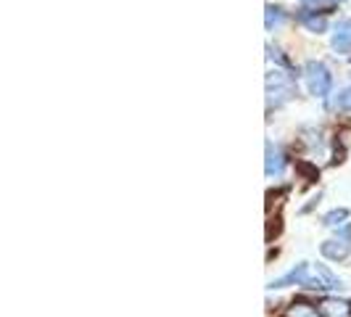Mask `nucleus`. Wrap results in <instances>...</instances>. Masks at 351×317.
Returning a JSON list of instances; mask_svg holds the SVG:
<instances>
[{
	"mask_svg": "<svg viewBox=\"0 0 351 317\" xmlns=\"http://www.w3.org/2000/svg\"><path fill=\"white\" fill-rule=\"evenodd\" d=\"M351 217V211L346 209V207H335V209H330L325 217H322V225L325 228H341V225H346V220Z\"/></svg>",
	"mask_w": 351,
	"mask_h": 317,
	"instance_id": "f8f14e48",
	"label": "nucleus"
},
{
	"mask_svg": "<svg viewBox=\"0 0 351 317\" xmlns=\"http://www.w3.org/2000/svg\"><path fill=\"white\" fill-rule=\"evenodd\" d=\"M309 262H299L296 267H291L282 278H278V281H272L267 288L269 291H275V288H288V285H304V288H315V291H322L325 288V283L319 281V278H312L309 275Z\"/></svg>",
	"mask_w": 351,
	"mask_h": 317,
	"instance_id": "7ed1b4c3",
	"label": "nucleus"
},
{
	"mask_svg": "<svg viewBox=\"0 0 351 317\" xmlns=\"http://www.w3.org/2000/svg\"><path fill=\"white\" fill-rule=\"evenodd\" d=\"M315 272H317V278L325 283V288H328V291H341V288H343V281L335 275L328 264H317Z\"/></svg>",
	"mask_w": 351,
	"mask_h": 317,
	"instance_id": "9d476101",
	"label": "nucleus"
},
{
	"mask_svg": "<svg viewBox=\"0 0 351 317\" xmlns=\"http://www.w3.org/2000/svg\"><path fill=\"white\" fill-rule=\"evenodd\" d=\"M264 151H267V158H264V175L269 177H280L285 172V167H288V156L282 154L280 145H275L272 141L264 143Z\"/></svg>",
	"mask_w": 351,
	"mask_h": 317,
	"instance_id": "39448f33",
	"label": "nucleus"
},
{
	"mask_svg": "<svg viewBox=\"0 0 351 317\" xmlns=\"http://www.w3.org/2000/svg\"><path fill=\"white\" fill-rule=\"evenodd\" d=\"M299 172L304 175V180H306V183H317V180H319V169H317L315 164H309V161H301Z\"/></svg>",
	"mask_w": 351,
	"mask_h": 317,
	"instance_id": "2eb2a0df",
	"label": "nucleus"
},
{
	"mask_svg": "<svg viewBox=\"0 0 351 317\" xmlns=\"http://www.w3.org/2000/svg\"><path fill=\"white\" fill-rule=\"evenodd\" d=\"M330 48L335 56H351V19L343 16L333 24V35H330Z\"/></svg>",
	"mask_w": 351,
	"mask_h": 317,
	"instance_id": "20e7f679",
	"label": "nucleus"
},
{
	"mask_svg": "<svg viewBox=\"0 0 351 317\" xmlns=\"http://www.w3.org/2000/svg\"><path fill=\"white\" fill-rule=\"evenodd\" d=\"M301 135H306L304 143H306L312 151H317V154L325 151V138H322V130H319V127H301Z\"/></svg>",
	"mask_w": 351,
	"mask_h": 317,
	"instance_id": "9b49d317",
	"label": "nucleus"
},
{
	"mask_svg": "<svg viewBox=\"0 0 351 317\" xmlns=\"http://www.w3.org/2000/svg\"><path fill=\"white\" fill-rule=\"evenodd\" d=\"M330 3H343V0H330Z\"/></svg>",
	"mask_w": 351,
	"mask_h": 317,
	"instance_id": "f3484780",
	"label": "nucleus"
},
{
	"mask_svg": "<svg viewBox=\"0 0 351 317\" xmlns=\"http://www.w3.org/2000/svg\"><path fill=\"white\" fill-rule=\"evenodd\" d=\"M282 317H322V312H317L309 301H293Z\"/></svg>",
	"mask_w": 351,
	"mask_h": 317,
	"instance_id": "ddd939ff",
	"label": "nucleus"
},
{
	"mask_svg": "<svg viewBox=\"0 0 351 317\" xmlns=\"http://www.w3.org/2000/svg\"><path fill=\"white\" fill-rule=\"evenodd\" d=\"M264 85H267V108H269V111H272V108H282L285 104H291V101L296 98V93H299V90H296L293 74H288L282 67H275V69L267 71Z\"/></svg>",
	"mask_w": 351,
	"mask_h": 317,
	"instance_id": "f257e3e1",
	"label": "nucleus"
},
{
	"mask_svg": "<svg viewBox=\"0 0 351 317\" xmlns=\"http://www.w3.org/2000/svg\"><path fill=\"white\" fill-rule=\"evenodd\" d=\"M333 108L335 111H349L351 114V85H346L343 90H338V93H335Z\"/></svg>",
	"mask_w": 351,
	"mask_h": 317,
	"instance_id": "4468645a",
	"label": "nucleus"
},
{
	"mask_svg": "<svg viewBox=\"0 0 351 317\" xmlns=\"http://www.w3.org/2000/svg\"><path fill=\"white\" fill-rule=\"evenodd\" d=\"M285 21H288L285 8H282V5H272V3H267V11H264V27H267V32L280 30Z\"/></svg>",
	"mask_w": 351,
	"mask_h": 317,
	"instance_id": "6e6552de",
	"label": "nucleus"
},
{
	"mask_svg": "<svg viewBox=\"0 0 351 317\" xmlns=\"http://www.w3.org/2000/svg\"><path fill=\"white\" fill-rule=\"evenodd\" d=\"M322 317H351V301L343 299H325L319 304Z\"/></svg>",
	"mask_w": 351,
	"mask_h": 317,
	"instance_id": "1a4fd4ad",
	"label": "nucleus"
},
{
	"mask_svg": "<svg viewBox=\"0 0 351 317\" xmlns=\"http://www.w3.org/2000/svg\"><path fill=\"white\" fill-rule=\"evenodd\" d=\"M299 24L306 30V32H312V35H325L328 27H330V19H328L325 11H317V8H312V5H306V8L299 14Z\"/></svg>",
	"mask_w": 351,
	"mask_h": 317,
	"instance_id": "423d86ee",
	"label": "nucleus"
},
{
	"mask_svg": "<svg viewBox=\"0 0 351 317\" xmlns=\"http://www.w3.org/2000/svg\"><path fill=\"white\" fill-rule=\"evenodd\" d=\"M301 77H304V85H306L312 98L325 101V98L333 93V71L328 69L325 61L309 58V61L304 64V69H301Z\"/></svg>",
	"mask_w": 351,
	"mask_h": 317,
	"instance_id": "f03ea898",
	"label": "nucleus"
},
{
	"mask_svg": "<svg viewBox=\"0 0 351 317\" xmlns=\"http://www.w3.org/2000/svg\"><path fill=\"white\" fill-rule=\"evenodd\" d=\"M319 254L328 259V262H346L351 257V241L343 238H328L319 244Z\"/></svg>",
	"mask_w": 351,
	"mask_h": 317,
	"instance_id": "0eeeda50",
	"label": "nucleus"
},
{
	"mask_svg": "<svg viewBox=\"0 0 351 317\" xmlns=\"http://www.w3.org/2000/svg\"><path fill=\"white\" fill-rule=\"evenodd\" d=\"M335 233H338V238H343V241H351V222L341 225V228H335Z\"/></svg>",
	"mask_w": 351,
	"mask_h": 317,
	"instance_id": "dca6fc26",
	"label": "nucleus"
}]
</instances>
